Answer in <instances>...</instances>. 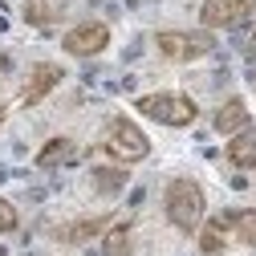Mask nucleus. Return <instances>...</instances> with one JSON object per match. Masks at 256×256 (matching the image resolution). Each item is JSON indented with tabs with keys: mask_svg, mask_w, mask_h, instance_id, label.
<instances>
[{
	"mask_svg": "<svg viewBox=\"0 0 256 256\" xmlns=\"http://www.w3.org/2000/svg\"><path fill=\"white\" fill-rule=\"evenodd\" d=\"M61 78H66V70H61V66H53V61H37V66L28 70V78H24L20 106H37V102H45L49 94L61 86Z\"/></svg>",
	"mask_w": 256,
	"mask_h": 256,
	"instance_id": "nucleus-7",
	"label": "nucleus"
},
{
	"mask_svg": "<svg viewBox=\"0 0 256 256\" xmlns=\"http://www.w3.org/2000/svg\"><path fill=\"white\" fill-rule=\"evenodd\" d=\"M106 45H110V24L106 20H82L61 37V49L70 57H98Z\"/></svg>",
	"mask_w": 256,
	"mask_h": 256,
	"instance_id": "nucleus-6",
	"label": "nucleus"
},
{
	"mask_svg": "<svg viewBox=\"0 0 256 256\" xmlns=\"http://www.w3.org/2000/svg\"><path fill=\"white\" fill-rule=\"evenodd\" d=\"M196 236H200V252H204V256H220L224 248L232 244V236H228V220H224V212H220V216H212L208 224H200V232H196Z\"/></svg>",
	"mask_w": 256,
	"mask_h": 256,
	"instance_id": "nucleus-13",
	"label": "nucleus"
},
{
	"mask_svg": "<svg viewBox=\"0 0 256 256\" xmlns=\"http://www.w3.org/2000/svg\"><path fill=\"white\" fill-rule=\"evenodd\" d=\"M163 216L175 232L183 236H196L200 224L208 220V196L204 187L191 179V175H175L167 187H163Z\"/></svg>",
	"mask_w": 256,
	"mask_h": 256,
	"instance_id": "nucleus-1",
	"label": "nucleus"
},
{
	"mask_svg": "<svg viewBox=\"0 0 256 256\" xmlns=\"http://www.w3.org/2000/svg\"><path fill=\"white\" fill-rule=\"evenodd\" d=\"M110 224H114V216H82V220H70V224H57L49 236L57 244H86L94 236H102Z\"/></svg>",
	"mask_w": 256,
	"mask_h": 256,
	"instance_id": "nucleus-8",
	"label": "nucleus"
},
{
	"mask_svg": "<svg viewBox=\"0 0 256 256\" xmlns=\"http://www.w3.org/2000/svg\"><path fill=\"white\" fill-rule=\"evenodd\" d=\"M102 150L114 158V163L130 167V163H142V158L150 154V138L142 134V126H138L134 118L114 114V118L106 122V130H102Z\"/></svg>",
	"mask_w": 256,
	"mask_h": 256,
	"instance_id": "nucleus-2",
	"label": "nucleus"
},
{
	"mask_svg": "<svg viewBox=\"0 0 256 256\" xmlns=\"http://www.w3.org/2000/svg\"><path fill=\"white\" fill-rule=\"evenodd\" d=\"M102 256H134V224L114 220L102 232Z\"/></svg>",
	"mask_w": 256,
	"mask_h": 256,
	"instance_id": "nucleus-11",
	"label": "nucleus"
},
{
	"mask_svg": "<svg viewBox=\"0 0 256 256\" xmlns=\"http://www.w3.org/2000/svg\"><path fill=\"white\" fill-rule=\"evenodd\" d=\"M252 53H256V33H252Z\"/></svg>",
	"mask_w": 256,
	"mask_h": 256,
	"instance_id": "nucleus-18",
	"label": "nucleus"
},
{
	"mask_svg": "<svg viewBox=\"0 0 256 256\" xmlns=\"http://www.w3.org/2000/svg\"><path fill=\"white\" fill-rule=\"evenodd\" d=\"M228 163L236 171H252L256 167V122H248L244 130H236L228 138Z\"/></svg>",
	"mask_w": 256,
	"mask_h": 256,
	"instance_id": "nucleus-10",
	"label": "nucleus"
},
{
	"mask_svg": "<svg viewBox=\"0 0 256 256\" xmlns=\"http://www.w3.org/2000/svg\"><path fill=\"white\" fill-rule=\"evenodd\" d=\"M256 0H204L200 4V24L204 28H240L244 20H252Z\"/></svg>",
	"mask_w": 256,
	"mask_h": 256,
	"instance_id": "nucleus-5",
	"label": "nucleus"
},
{
	"mask_svg": "<svg viewBox=\"0 0 256 256\" xmlns=\"http://www.w3.org/2000/svg\"><path fill=\"white\" fill-rule=\"evenodd\" d=\"M12 74V57H4V53H0V82H4Z\"/></svg>",
	"mask_w": 256,
	"mask_h": 256,
	"instance_id": "nucleus-17",
	"label": "nucleus"
},
{
	"mask_svg": "<svg viewBox=\"0 0 256 256\" xmlns=\"http://www.w3.org/2000/svg\"><path fill=\"white\" fill-rule=\"evenodd\" d=\"M74 158H78V142L74 138H49L37 150V167L49 171V167H61V163H74Z\"/></svg>",
	"mask_w": 256,
	"mask_h": 256,
	"instance_id": "nucleus-14",
	"label": "nucleus"
},
{
	"mask_svg": "<svg viewBox=\"0 0 256 256\" xmlns=\"http://www.w3.org/2000/svg\"><path fill=\"white\" fill-rule=\"evenodd\" d=\"M90 179H94V191H98V196H122L126 183H130V175H126L122 163H114V167H94Z\"/></svg>",
	"mask_w": 256,
	"mask_h": 256,
	"instance_id": "nucleus-15",
	"label": "nucleus"
},
{
	"mask_svg": "<svg viewBox=\"0 0 256 256\" xmlns=\"http://www.w3.org/2000/svg\"><path fill=\"white\" fill-rule=\"evenodd\" d=\"M248 122H252V114H248V102H244V98H228V102H220V110L212 114L216 134H224V138H232L236 130H244Z\"/></svg>",
	"mask_w": 256,
	"mask_h": 256,
	"instance_id": "nucleus-9",
	"label": "nucleus"
},
{
	"mask_svg": "<svg viewBox=\"0 0 256 256\" xmlns=\"http://www.w3.org/2000/svg\"><path fill=\"white\" fill-rule=\"evenodd\" d=\"M224 220H228L232 244L256 248V208H232V212H224Z\"/></svg>",
	"mask_w": 256,
	"mask_h": 256,
	"instance_id": "nucleus-12",
	"label": "nucleus"
},
{
	"mask_svg": "<svg viewBox=\"0 0 256 256\" xmlns=\"http://www.w3.org/2000/svg\"><path fill=\"white\" fill-rule=\"evenodd\" d=\"M154 49L167 61L187 66V61H200V57H208L216 49V33L212 28H158L154 33Z\"/></svg>",
	"mask_w": 256,
	"mask_h": 256,
	"instance_id": "nucleus-4",
	"label": "nucleus"
},
{
	"mask_svg": "<svg viewBox=\"0 0 256 256\" xmlns=\"http://www.w3.org/2000/svg\"><path fill=\"white\" fill-rule=\"evenodd\" d=\"M134 110L158 126H175V130H183V126H191L200 118V106L187 98V94L179 90H158V94H142V98H134Z\"/></svg>",
	"mask_w": 256,
	"mask_h": 256,
	"instance_id": "nucleus-3",
	"label": "nucleus"
},
{
	"mask_svg": "<svg viewBox=\"0 0 256 256\" xmlns=\"http://www.w3.org/2000/svg\"><path fill=\"white\" fill-rule=\"evenodd\" d=\"M16 224H20V216H16V208L0 196V236H8V232H16Z\"/></svg>",
	"mask_w": 256,
	"mask_h": 256,
	"instance_id": "nucleus-16",
	"label": "nucleus"
}]
</instances>
